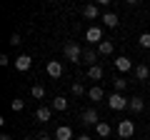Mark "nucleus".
I'll return each mask as SVG.
<instances>
[{
	"label": "nucleus",
	"instance_id": "f257e3e1",
	"mask_svg": "<svg viewBox=\"0 0 150 140\" xmlns=\"http://www.w3.org/2000/svg\"><path fill=\"white\" fill-rule=\"evenodd\" d=\"M63 53H65V58H68L70 63H83V50H80L78 43H65Z\"/></svg>",
	"mask_w": 150,
	"mask_h": 140
},
{
	"label": "nucleus",
	"instance_id": "f03ea898",
	"mask_svg": "<svg viewBox=\"0 0 150 140\" xmlns=\"http://www.w3.org/2000/svg\"><path fill=\"white\" fill-rule=\"evenodd\" d=\"M128 98H123L120 93H112L110 98H108V108L110 110H123V108H128Z\"/></svg>",
	"mask_w": 150,
	"mask_h": 140
},
{
	"label": "nucleus",
	"instance_id": "7ed1b4c3",
	"mask_svg": "<svg viewBox=\"0 0 150 140\" xmlns=\"http://www.w3.org/2000/svg\"><path fill=\"white\" fill-rule=\"evenodd\" d=\"M80 123H83V125H98V123H100V118H98V110H95V108H88V110H83V115H80Z\"/></svg>",
	"mask_w": 150,
	"mask_h": 140
},
{
	"label": "nucleus",
	"instance_id": "20e7f679",
	"mask_svg": "<svg viewBox=\"0 0 150 140\" xmlns=\"http://www.w3.org/2000/svg\"><path fill=\"white\" fill-rule=\"evenodd\" d=\"M118 135H120V138H133V135H135V125H133V120H120V125H118Z\"/></svg>",
	"mask_w": 150,
	"mask_h": 140
},
{
	"label": "nucleus",
	"instance_id": "39448f33",
	"mask_svg": "<svg viewBox=\"0 0 150 140\" xmlns=\"http://www.w3.org/2000/svg\"><path fill=\"white\" fill-rule=\"evenodd\" d=\"M85 38H88V43H93V45H100L103 43V28H98V25H93V28H88V33H85Z\"/></svg>",
	"mask_w": 150,
	"mask_h": 140
},
{
	"label": "nucleus",
	"instance_id": "423d86ee",
	"mask_svg": "<svg viewBox=\"0 0 150 140\" xmlns=\"http://www.w3.org/2000/svg\"><path fill=\"white\" fill-rule=\"evenodd\" d=\"M30 65H33V58H30V55H18V58H15V70H20V73L30 70Z\"/></svg>",
	"mask_w": 150,
	"mask_h": 140
},
{
	"label": "nucleus",
	"instance_id": "0eeeda50",
	"mask_svg": "<svg viewBox=\"0 0 150 140\" xmlns=\"http://www.w3.org/2000/svg\"><path fill=\"white\" fill-rule=\"evenodd\" d=\"M45 70H48L50 78H60V75H63V65H60L58 60H50V63L45 65Z\"/></svg>",
	"mask_w": 150,
	"mask_h": 140
},
{
	"label": "nucleus",
	"instance_id": "6e6552de",
	"mask_svg": "<svg viewBox=\"0 0 150 140\" xmlns=\"http://www.w3.org/2000/svg\"><path fill=\"white\" fill-rule=\"evenodd\" d=\"M115 68H118L120 73H128V70L133 68V63H130V58H125V55H120V58H115Z\"/></svg>",
	"mask_w": 150,
	"mask_h": 140
},
{
	"label": "nucleus",
	"instance_id": "1a4fd4ad",
	"mask_svg": "<svg viewBox=\"0 0 150 140\" xmlns=\"http://www.w3.org/2000/svg\"><path fill=\"white\" fill-rule=\"evenodd\" d=\"M55 140H73V130H70L68 125H60V128L55 130Z\"/></svg>",
	"mask_w": 150,
	"mask_h": 140
},
{
	"label": "nucleus",
	"instance_id": "9d476101",
	"mask_svg": "<svg viewBox=\"0 0 150 140\" xmlns=\"http://www.w3.org/2000/svg\"><path fill=\"white\" fill-rule=\"evenodd\" d=\"M83 15L90 18V20H98V18H103V15H100V8H98V5H85V8H83Z\"/></svg>",
	"mask_w": 150,
	"mask_h": 140
},
{
	"label": "nucleus",
	"instance_id": "9b49d317",
	"mask_svg": "<svg viewBox=\"0 0 150 140\" xmlns=\"http://www.w3.org/2000/svg\"><path fill=\"white\" fill-rule=\"evenodd\" d=\"M50 115H53V110H50V108H38L35 110V120H38V123H48Z\"/></svg>",
	"mask_w": 150,
	"mask_h": 140
},
{
	"label": "nucleus",
	"instance_id": "f8f14e48",
	"mask_svg": "<svg viewBox=\"0 0 150 140\" xmlns=\"http://www.w3.org/2000/svg\"><path fill=\"white\" fill-rule=\"evenodd\" d=\"M128 108L133 110V113H143V110H145V103H143V98H130Z\"/></svg>",
	"mask_w": 150,
	"mask_h": 140
},
{
	"label": "nucleus",
	"instance_id": "ddd939ff",
	"mask_svg": "<svg viewBox=\"0 0 150 140\" xmlns=\"http://www.w3.org/2000/svg\"><path fill=\"white\" fill-rule=\"evenodd\" d=\"M148 75H150V68L145 63L135 65V78H138V80H148Z\"/></svg>",
	"mask_w": 150,
	"mask_h": 140
},
{
	"label": "nucleus",
	"instance_id": "4468645a",
	"mask_svg": "<svg viewBox=\"0 0 150 140\" xmlns=\"http://www.w3.org/2000/svg\"><path fill=\"white\" fill-rule=\"evenodd\" d=\"M100 20L105 23L108 28H118V23H120V20H118V15H115V13H103V18H100Z\"/></svg>",
	"mask_w": 150,
	"mask_h": 140
},
{
	"label": "nucleus",
	"instance_id": "2eb2a0df",
	"mask_svg": "<svg viewBox=\"0 0 150 140\" xmlns=\"http://www.w3.org/2000/svg\"><path fill=\"white\" fill-rule=\"evenodd\" d=\"M88 98H90V100H103V98H105V93H103V88H98V85H93L90 90H88Z\"/></svg>",
	"mask_w": 150,
	"mask_h": 140
},
{
	"label": "nucleus",
	"instance_id": "dca6fc26",
	"mask_svg": "<svg viewBox=\"0 0 150 140\" xmlns=\"http://www.w3.org/2000/svg\"><path fill=\"white\" fill-rule=\"evenodd\" d=\"M95 133L100 135V138H108V135L112 133V128H110V125H108V123H103V120H100V123L95 125Z\"/></svg>",
	"mask_w": 150,
	"mask_h": 140
},
{
	"label": "nucleus",
	"instance_id": "f3484780",
	"mask_svg": "<svg viewBox=\"0 0 150 140\" xmlns=\"http://www.w3.org/2000/svg\"><path fill=\"white\" fill-rule=\"evenodd\" d=\"M30 95L35 98V100H43V98H45V88L40 85V83H35V85L30 88Z\"/></svg>",
	"mask_w": 150,
	"mask_h": 140
},
{
	"label": "nucleus",
	"instance_id": "a211bd4d",
	"mask_svg": "<svg viewBox=\"0 0 150 140\" xmlns=\"http://www.w3.org/2000/svg\"><path fill=\"white\" fill-rule=\"evenodd\" d=\"M88 75H90L93 80H100L103 78V68L100 65H90V68H88Z\"/></svg>",
	"mask_w": 150,
	"mask_h": 140
},
{
	"label": "nucleus",
	"instance_id": "6ab92c4d",
	"mask_svg": "<svg viewBox=\"0 0 150 140\" xmlns=\"http://www.w3.org/2000/svg\"><path fill=\"white\" fill-rule=\"evenodd\" d=\"M98 53H100V55H110L112 53V43H110V40H103V43L98 45Z\"/></svg>",
	"mask_w": 150,
	"mask_h": 140
},
{
	"label": "nucleus",
	"instance_id": "aec40b11",
	"mask_svg": "<svg viewBox=\"0 0 150 140\" xmlns=\"http://www.w3.org/2000/svg\"><path fill=\"white\" fill-rule=\"evenodd\" d=\"M83 63L98 65V63H95V50H90V48H88V50H83Z\"/></svg>",
	"mask_w": 150,
	"mask_h": 140
},
{
	"label": "nucleus",
	"instance_id": "412c9836",
	"mask_svg": "<svg viewBox=\"0 0 150 140\" xmlns=\"http://www.w3.org/2000/svg\"><path fill=\"white\" fill-rule=\"evenodd\" d=\"M53 108H55V110H65V108H68V98L58 95V98L53 100Z\"/></svg>",
	"mask_w": 150,
	"mask_h": 140
},
{
	"label": "nucleus",
	"instance_id": "4be33fe9",
	"mask_svg": "<svg viewBox=\"0 0 150 140\" xmlns=\"http://www.w3.org/2000/svg\"><path fill=\"white\" fill-rule=\"evenodd\" d=\"M70 90H73V95H75V98H80V95H85V88H83L80 83H73V88H70Z\"/></svg>",
	"mask_w": 150,
	"mask_h": 140
},
{
	"label": "nucleus",
	"instance_id": "5701e85b",
	"mask_svg": "<svg viewBox=\"0 0 150 140\" xmlns=\"http://www.w3.org/2000/svg\"><path fill=\"white\" fill-rule=\"evenodd\" d=\"M10 108H13V110H15V113H20V110H23V108H25V103H23V100H20V98H15V100H13V103H10Z\"/></svg>",
	"mask_w": 150,
	"mask_h": 140
},
{
	"label": "nucleus",
	"instance_id": "b1692460",
	"mask_svg": "<svg viewBox=\"0 0 150 140\" xmlns=\"http://www.w3.org/2000/svg\"><path fill=\"white\" fill-rule=\"evenodd\" d=\"M112 83H115V90H125V88H128V80H125V78H118V80H112Z\"/></svg>",
	"mask_w": 150,
	"mask_h": 140
},
{
	"label": "nucleus",
	"instance_id": "393cba45",
	"mask_svg": "<svg viewBox=\"0 0 150 140\" xmlns=\"http://www.w3.org/2000/svg\"><path fill=\"white\" fill-rule=\"evenodd\" d=\"M138 40H140V45H143V48H150V33H143Z\"/></svg>",
	"mask_w": 150,
	"mask_h": 140
},
{
	"label": "nucleus",
	"instance_id": "a878e982",
	"mask_svg": "<svg viewBox=\"0 0 150 140\" xmlns=\"http://www.w3.org/2000/svg\"><path fill=\"white\" fill-rule=\"evenodd\" d=\"M20 43H23V38L18 35V33H13L10 35V45H20Z\"/></svg>",
	"mask_w": 150,
	"mask_h": 140
},
{
	"label": "nucleus",
	"instance_id": "bb28decb",
	"mask_svg": "<svg viewBox=\"0 0 150 140\" xmlns=\"http://www.w3.org/2000/svg\"><path fill=\"white\" fill-rule=\"evenodd\" d=\"M35 140H50V135H48V133H38Z\"/></svg>",
	"mask_w": 150,
	"mask_h": 140
},
{
	"label": "nucleus",
	"instance_id": "cd10ccee",
	"mask_svg": "<svg viewBox=\"0 0 150 140\" xmlns=\"http://www.w3.org/2000/svg\"><path fill=\"white\" fill-rule=\"evenodd\" d=\"M0 140H13V138H10L8 133H3V135H0Z\"/></svg>",
	"mask_w": 150,
	"mask_h": 140
},
{
	"label": "nucleus",
	"instance_id": "c85d7f7f",
	"mask_svg": "<svg viewBox=\"0 0 150 140\" xmlns=\"http://www.w3.org/2000/svg\"><path fill=\"white\" fill-rule=\"evenodd\" d=\"M78 140H93V138H90V135H80V138H78Z\"/></svg>",
	"mask_w": 150,
	"mask_h": 140
},
{
	"label": "nucleus",
	"instance_id": "c756f323",
	"mask_svg": "<svg viewBox=\"0 0 150 140\" xmlns=\"http://www.w3.org/2000/svg\"><path fill=\"white\" fill-rule=\"evenodd\" d=\"M23 140H35V138H23Z\"/></svg>",
	"mask_w": 150,
	"mask_h": 140
}]
</instances>
